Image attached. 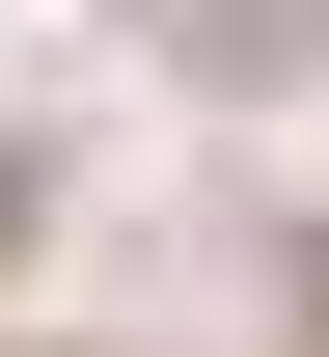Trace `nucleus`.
<instances>
[{
    "label": "nucleus",
    "instance_id": "obj_1",
    "mask_svg": "<svg viewBox=\"0 0 329 357\" xmlns=\"http://www.w3.org/2000/svg\"><path fill=\"white\" fill-rule=\"evenodd\" d=\"M302 330H329V248H302Z\"/></svg>",
    "mask_w": 329,
    "mask_h": 357
}]
</instances>
